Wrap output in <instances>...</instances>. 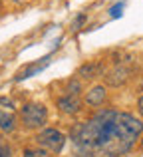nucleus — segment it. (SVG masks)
I'll return each instance as SVG.
<instances>
[{"instance_id": "1", "label": "nucleus", "mask_w": 143, "mask_h": 157, "mask_svg": "<svg viewBox=\"0 0 143 157\" xmlns=\"http://www.w3.org/2000/svg\"><path fill=\"white\" fill-rule=\"evenodd\" d=\"M143 135V119L129 111L97 109L89 119L70 129L73 157H119L137 145Z\"/></svg>"}, {"instance_id": "2", "label": "nucleus", "mask_w": 143, "mask_h": 157, "mask_svg": "<svg viewBox=\"0 0 143 157\" xmlns=\"http://www.w3.org/2000/svg\"><path fill=\"white\" fill-rule=\"evenodd\" d=\"M20 123L28 131H40L48 123V107L38 101H30L20 107Z\"/></svg>"}, {"instance_id": "3", "label": "nucleus", "mask_w": 143, "mask_h": 157, "mask_svg": "<svg viewBox=\"0 0 143 157\" xmlns=\"http://www.w3.org/2000/svg\"><path fill=\"white\" fill-rule=\"evenodd\" d=\"M36 145L42 147V149H46L48 153H62V149L66 147V133H62L60 129H56V127H44V129H40L38 133H36L34 137Z\"/></svg>"}, {"instance_id": "4", "label": "nucleus", "mask_w": 143, "mask_h": 157, "mask_svg": "<svg viewBox=\"0 0 143 157\" xmlns=\"http://www.w3.org/2000/svg\"><path fill=\"white\" fill-rule=\"evenodd\" d=\"M131 76H133L131 66H129L127 62H117L111 70H107V72L103 74V82L109 88H121V86H125L131 80Z\"/></svg>"}, {"instance_id": "5", "label": "nucleus", "mask_w": 143, "mask_h": 157, "mask_svg": "<svg viewBox=\"0 0 143 157\" xmlns=\"http://www.w3.org/2000/svg\"><path fill=\"white\" fill-rule=\"evenodd\" d=\"M84 105L93 107V109H100L101 105H105L107 101V86L105 84H96L84 94Z\"/></svg>"}, {"instance_id": "6", "label": "nucleus", "mask_w": 143, "mask_h": 157, "mask_svg": "<svg viewBox=\"0 0 143 157\" xmlns=\"http://www.w3.org/2000/svg\"><path fill=\"white\" fill-rule=\"evenodd\" d=\"M56 107H58V111L64 113V115H77L81 111V107H84V101H81V98L64 94V96H60L58 100H56Z\"/></svg>"}, {"instance_id": "7", "label": "nucleus", "mask_w": 143, "mask_h": 157, "mask_svg": "<svg viewBox=\"0 0 143 157\" xmlns=\"http://www.w3.org/2000/svg\"><path fill=\"white\" fill-rule=\"evenodd\" d=\"M105 70H103V64L101 62H85V64H81L80 68H77L76 72V78L81 82H92L96 80V78L103 76Z\"/></svg>"}, {"instance_id": "8", "label": "nucleus", "mask_w": 143, "mask_h": 157, "mask_svg": "<svg viewBox=\"0 0 143 157\" xmlns=\"http://www.w3.org/2000/svg\"><path fill=\"white\" fill-rule=\"evenodd\" d=\"M50 60H52V54H50V56H46V58H40L38 62H32V64H28L26 68H22V70H20V72L14 76V82H24V80H28V78L40 74L48 64H50Z\"/></svg>"}, {"instance_id": "9", "label": "nucleus", "mask_w": 143, "mask_h": 157, "mask_svg": "<svg viewBox=\"0 0 143 157\" xmlns=\"http://www.w3.org/2000/svg\"><path fill=\"white\" fill-rule=\"evenodd\" d=\"M16 127H18V119L12 111H4L0 109V129L4 133H14Z\"/></svg>"}, {"instance_id": "10", "label": "nucleus", "mask_w": 143, "mask_h": 157, "mask_svg": "<svg viewBox=\"0 0 143 157\" xmlns=\"http://www.w3.org/2000/svg\"><path fill=\"white\" fill-rule=\"evenodd\" d=\"M64 92H66L68 96H76V98H80V96H81V92H84V82L77 80L76 76L70 78V80L66 82V90H64Z\"/></svg>"}, {"instance_id": "11", "label": "nucleus", "mask_w": 143, "mask_h": 157, "mask_svg": "<svg viewBox=\"0 0 143 157\" xmlns=\"http://www.w3.org/2000/svg\"><path fill=\"white\" fill-rule=\"evenodd\" d=\"M22 157H50L46 149H42V147H26V149L22 151Z\"/></svg>"}, {"instance_id": "12", "label": "nucleus", "mask_w": 143, "mask_h": 157, "mask_svg": "<svg viewBox=\"0 0 143 157\" xmlns=\"http://www.w3.org/2000/svg\"><path fill=\"white\" fill-rule=\"evenodd\" d=\"M123 8H125V2L113 4V6L109 8V16H111V18H121V14H123Z\"/></svg>"}, {"instance_id": "13", "label": "nucleus", "mask_w": 143, "mask_h": 157, "mask_svg": "<svg viewBox=\"0 0 143 157\" xmlns=\"http://www.w3.org/2000/svg\"><path fill=\"white\" fill-rule=\"evenodd\" d=\"M12 155H14V149L8 143H0V157H12Z\"/></svg>"}, {"instance_id": "14", "label": "nucleus", "mask_w": 143, "mask_h": 157, "mask_svg": "<svg viewBox=\"0 0 143 157\" xmlns=\"http://www.w3.org/2000/svg\"><path fill=\"white\" fill-rule=\"evenodd\" d=\"M84 22H85V14H80L76 20H73V24H72V30H80V28L84 26Z\"/></svg>"}, {"instance_id": "15", "label": "nucleus", "mask_w": 143, "mask_h": 157, "mask_svg": "<svg viewBox=\"0 0 143 157\" xmlns=\"http://www.w3.org/2000/svg\"><path fill=\"white\" fill-rule=\"evenodd\" d=\"M137 113H139V117L143 119V94L137 98Z\"/></svg>"}, {"instance_id": "16", "label": "nucleus", "mask_w": 143, "mask_h": 157, "mask_svg": "<svg viewBox=\"0 0 143 157\" xmlns=\"http://www.w3.org/2000/svg\"><path fill=\"white\" fill-rule=\"evenodd\" d=\"M0 105H8V107H12V109H14V101H10L8 98H0Z\"/></svg>"}, {"instance_id": "17", "label": "nucleus", "mask_w": 143, "mask_h": 157, "mask_svg": "<svg viewBox=\"0 0 143 157\" xmlns=\"http://www.w3.org/2000/svg\"><path fill=\"white\" fill-rule=\"evenodd\" d=\"M137 147H139V149L143 151V135H141V137H139V141H137Z\"/></svg>"}, {"instance_id": "18", "label": "nucleus", "mask_w": 143, "mask_h": 157, "mask_svg": "<svg viewBox=\"0 0 143 157\" xmlns=\"http://www.w3.org/2000/svg\"><path fill=\"white\" fill-rule=\"evenodd\" d=\"M0 10H2V0H0Z\"/></svg>"}]
</instances>
